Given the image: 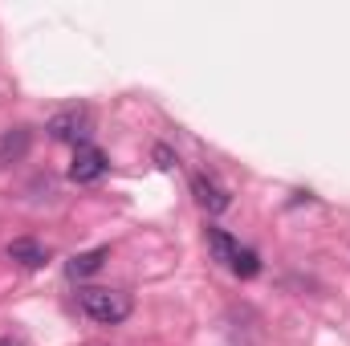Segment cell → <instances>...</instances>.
<instances>
[{
  "label": "cell",
  "instance_id": "1",
  "mask_svg": "<svg viewBox=\"0 0 350 346\" xmlns=\"http://www.w3.org/2000/svg\"><path fill=\"white\" fill-rule=\"evenodd\" d=\"M82 310H86L94 322H102V326H118V322H126L131 318V310H135V302H131V293H122V289H102V285H90L82 289Z\"/></svg>",
  "mask_w": 350,
  "mask_h": 346
},
{
  "label": "cell",
  "instance_id": "2",
  "mask_svg": "<svg viewBox=\"0 0 350 346\" xmlns=\"http://www.w3.org/2000/svg\"><path fill=\"white\" fill-rule=\"evenodd\" d=\"M45 131H49V139H57V143L82 147L90 139V131H94V114H90L86 106H66V110H57V114L45 122Z\"/></svg>",
  "mask_w": 350,
  "mask_h": 346
},
{
  "label": "cell",
  "instance_id": "3",
  "mask_svg": "<svg viewBox=\"0 0 350 346\" xmlns=\"http://www.w3.org/2000/svg\"><path fill=\"white\" fill-rule=\"evenodd\" d=\"M106 155L94 147V143H82L78 151H74V163H70V179L74 183H94V179H102L106 175Z\"/></svg>",
  "mask_w": 350,
  "mask_h": 346
},
{
  "label": "cell",
  "instance_id": "4",
  "mask_svg": "<svg viewBox=\"0 0 350 346\" xmlns=\"http://www.w3.org/2000/svg\"><path fill=\"white\" fill-rule=\"evenodd\" d=\"M191 191H196V200H200V208H208L212 216H220L228 204H232V196L212 179V175H191Z\"/></svg>",
  "mask_w": 350,
  "mask_h": 346
},
{
  "label": "cell",
  "instance_id": "5",
  "mask_svg": "<svg viewBox=\"0 0 350 346\" xmlns=\"http://www.w3.org/2000/svg\"><path fill=\"white\" fill-rule=\"evenodd\" d=\"M4 253H8V261H16V265H25V269H41V265L49 261V249H45L41 241H33V237H21V241H12Z\"/></svg>",
  "mask_w": 350,
  "mask_h": 346
},
{
  "label": "cell",
  "instance_id": "6",
  "mask_svg": "<svg viewBox=\"0 0 350 346\" xmlns=\"http://www.w3.org/2000/svg\"><path fill=\"white\" fill-rule=\"evenodd\" d=\"M106 261H110V249L98 245V249H90V253H78V257L66 265V273H70V277H90V273H98Z\"/></svg>",
  "mask_w": 350,
  "mask_h": 346
},
{
  "label": "cell",
  "instance_id": "7",
  "mask_svg": "<svg viewBox=\"0 0 350 346\" xmlns=\"http://www.w3.org/2000/svg\"><path fill=\"white\" fill-rule=\"evenodd\" d=\"M208 249H212V257L220 261V265H232L237 253H241V245H237L224 228H208Z\"/></svg>",
  "mask_w": 350,
  "mask_h": 346
},
{
  "label": "cell",
  "instance_id": "8",
  "mask_svg": "<svg viewBox=\"0 0 350 346\" xmlns=\"http://www.w3.org/2000/svg\"><path fill=\"white\" fill-rule=\"evenodd\" d=\"M232 269H237V277H257V273H261V257H257L253 249H241L237 261H232Z\"/></svg>",
  "mask_w": 350,
  "mask_h": 346
},
{
  "label": "cell",
  "instance_id": "9",
  "mask_svg": "<svg viewBox=\"0 0 350 346\" xmlns=\"http://www.w3.org/2000/svg\"><path fill=\"white\" fill-rule=\"evenodd\" d=\"M25 147H29V131H16V135H8V139L0 143V163H4L8 155H12V159H16V155H25Z\"/></svg>",
  "mask_w": 350,
  "mask_h": 346
},
{
  "label": "cell",
  "instance_id": "10",
  "mask_svg": "<svg viewBox=\"0 0 350 346\" xmlns=\"http://www.w3.org/2000/svg\"><path fill=\"white\" fill-rule=\"evenodd\" d=\"M155 159H159V168H172V151L167 147H155Z\"/></svg>",
  "mask_w": 350,
  "mask_h": 346
}]
</instances>
